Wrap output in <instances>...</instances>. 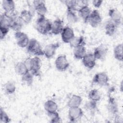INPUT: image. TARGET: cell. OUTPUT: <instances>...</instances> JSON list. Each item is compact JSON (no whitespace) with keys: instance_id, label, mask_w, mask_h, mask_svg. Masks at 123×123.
Instances as JSON below:
<instances>
[{"instance_id":"6da1fadb","label":"cell","mask_w":123,"mask_h":123,"mask_svg":"<svg viewBox=\"0 0 123 123\" xmlns=\"http://www.w3.org/2000/svg\"><path fill=\"white\" fill-rule=\"evenodd\" d=\"M25 62L26 64L29 71L35 76H39L41 67V61L38 56L29 58Z\"/></svg>"},{"instance_id":"7a4b0ae2","label":"cell","mask_w":123,"mask_h":123,"mask_svg":"<svg viewBox=\"0 0 123 123\" xmlns=\"http://www.w3.org/2000/svg\"><path fill=\"white\" fill-rule=\"evenodd\" d=\"M51 24L52 22L45 16H38L36 22V29L41 34L47 35L51 31Z\"/></svg>"},{"instance_id":"3957f363","label":"cell","mask_w":123,"mask_h":123,"mask_svg":"<svg viewBox=\"0 0 123 123\" xmlns=\"http://www.w3.org/2000/svg\"><path fill=\"white\" fill-rule=\"evenodd\" d=\"M27 51L36 56L44 55L43 49L39 42L35 38L30 39L29 42L26 47Z\"/></svg>"},{"instance_id":"277c9868","label":"cell","mask_w":123,"mask_h":123,"mask_svg":"<svg viewBox=\"0 0 123 123\" xmlns=\"http://www.w3.org/2000/svg\"><path fill=\"white\" fill-rule=\"evenodd\" d=\"M92 81L93 83L98 86H105L109 85V78L106 73L99 72L95 74Z\"/></svg>"},{"instance_id":"5b68a950","label":"cell","mask_w":123,"mask_h":123,"mask_svg":"<svg viewBox=\"0 0 123 123\" xmlns=\"http://www.w3.org/2000/svg\"><path fill=\"white\" fill-rule=\"evenodd\" d=\"M14 37L16 40V43L19 47H27L30 39L26 34L22 31L15 32L14 34Z\"/></svg>"},{"instance_id":"8992f818","label":"cell","mask_w":123,"mask_h":123,"mask_svg":"<svg viewBox=\"0 0 123 123\" xmlns=\"http://www.w3.org/2000/svg\"><path fill=\"white\" fill-rule=\"evenodd\" d=\"M102 22L101 16L97 10L92 11L91 13L88 18L87 23L93 28L97 27Z\"/></svg>"},{"instance_id":"52a82bcc","label":"cell","mask_w":123,"mask_h":123,"mask_svg":"<svg viewBox=\"0 0 123 123\" xmlns=\"http://www.w3.org/2000/svg\"><path fill=\"white\" fill-rule=\"evenodd\" d=\"M55 65L56 69L61 72L65 71L69 66V63L65 55L59 56L55 60Z\"/></svg>"},{"instance_id":"ba28073f","label":"cell","mask_w":123,"mask_h":123,"mask_svg":"<svg viewBox=\"0 0 123 123\" xmlns=\"http://www.w3.org/2000/svg\"><path fill=\"white\" fill-rule=\"evenodd\" d=\"M83 115V111L79 107L69 108L68 117L71 122H74L81 119Z\"/></svg>"},{"instance_id":"9c48e42d","label":"cell","mask_w":123,"mask_h":123,"mask_svg":"<svg viewBox=\"0 0 123 123\" xmlns=\"http://www.w3.org/2000/svg\"><path fill=\"white\" fill-rule=\"evenodd\" d=\"M33 8L38 16H44L47 12V8L44 1L34 0L33 2Z\"/></svg>"},{"instance_id":"30bf717a","label":"cell","mask_w":123,"mask_h":123,"mask_svg":"<svg viewBox=\"0 0 123 123\" xmlns=\"http://www.w3.org/2000/svg\"><path fill=\"white\" fill-rule=\"evenodd\" d=\"M59 46V43H50L47 45L43 49L44 55L48 59L52 58L55 55L57 49Z\"/></svg>"},{"instance_id":"8fae6325","label":"cell","mask_w":123,"mask_h":123,"mask_svg":"<svg viewBox=\"0 0 123 123\" xmlns=\"http://www.w3.org/2000/svg\"><path fill=\"white\" fill-rule=\"evenodd\" d=\"M108 51L107 47L103 44H101L94 49L93 54L96 60H103L106 58Z\"/></svg>"},{"instance_id":"7c38bea8","label":"cell","mask_w":123,"mask_h":123,"mask_svg":"<svg viewBox=\"0 0 123 123\" xmlns=\"http://www.w3.org/2000/svg\"><path fill=\"white\" fill-rule=\"evenodd\" d=\"M61 34L62 39L65 43H69L75 37L73 29L68 26L64 27Z\"/></svg>"},{"instance_id":"4fadbf2b","label":"cell","mask_w":123,"mask_h":123,"mask_svg":"<svg viewBox=\"0 0 123 123\" xmlns=\"http://www.w3.org/2000/svg\"><path fill=\"white\" fill-rule=\"evenodd\" d=\"M108 15L110 20L113 22L118 26L121 24L122 20V14L116 8H111L109 10Z\"/></svg>"},{"instance_id":"5bb4252c","label":"cell","mask_w":123,"mask_h":123,"mask_svg":"<svg viewBox=\"0 0 123 123\" xmlns=\"http://www.w3.org/2000/svg\"><path fill=\"white\" fill-rule=\"evenodd\" d=\"M96 59L93 53H86L82 58V63L86 68L91 69L96 65Z\"/></svg>"},{"instance_id":"9a60e30c","label":"cell","mask_w":123,"mask_h":123,"mask_svg":"<svg viewBox=\"0 0 123 123\" xmlns=\"http://www.w3.org/2000/svg\"><path fill=\"white\" fill-rule=\"evenodd\" d=\"M13 21L12 14H8L4 12L0 16V27L11 28Z\"/></svg>"},{"instance_id":"2e32d148","label":"cell","mask_w":123,"mask_h":123,"mask_svg":"<svg viewBox=\"0 0 123 123\" xmlns=\"http://www.w3.org/2000/svg\"><path fill=\"white\" fill-rule=\"evenodd\" d=\"M12 14L13 16V21L11 26V28L15 32L21 31V30L24 25L19 15H18L15 12H13Z\"/></svg>"},{"instance_id":"e0dca14e","label":"cell","mask_w":123,"mask_h":123,"mask_svg":"<svg viewBox=\"0 0 123 123\" xmlns=\"http://www.w3.org/2000/svg\"><path fill=\"white\" fill-rule=\"evenodd\" d=\"M64 27L63 21L58 18L52 22L51 32L55 35H59L61 34Z\"/></svg>"},{"instance_id":"ac0fdd59","label":"cell","mask_w":123,"mask_h":123,"mask_svg":"<svg viewBox=\"0 0 123 123\" xmlns=\"http://www.w3.org/2000/svg\"><path fill=\"white\" fill-rule=\"evenodd\" d=\"M91 10L88 5H85L79 8L78 10V16L85 23H87L88 18L91 13Z\"/></svg>"},{"instance_id":"d6986e66","label":"cell","mask_w":123,"mask_h":123,"mask_svg":"<svg viewBox=\"0 0 123 123\" xmlns=\"http://www.w3.org/2000/svg\"><path fill=\"white\" fill-rule=\"evenodd\" d=\"M118 25L111 20L107 21L105 24V30L107 35L112 36L116 33Z\"/></svg>"},{"instance_id":"ffe728a7","label":"cell","mask_w":123,"mask_h":123,"mask_svg":"<svg viewBox=\"0 0 123 123\" xmlns=\"http://www.w3.org/2000/svg\"><path fill=\"white\" fill-rule=\"evenodd\" d=\"M2 6L4 12L8 14H11L15 11V3L12 0H3L2 2Z\"/></svg>"},{"instance_id":"44dd1931","label":"cell","mask_w":123,"mask_h":123,"mask_svg":"<svg viewBox=\"0 0 123 123\" xmlns=\"http://www.w3.org/2000/svg\"><path fill=\"white\" fill-rule=\"evenodd\" d=\"M74 49L73 53L75 59L82 60L84 56L86 54V48L84 45H79Z\"/></svg>"},{"instance_id":"7402d4cb","label":"cell","mask_w":123,"mask_h":123,"mask_svg":"<svg viewBox=\"0 0 123 123\" xmlns=\"http://www.w3.org/2000/svg\"><path fill=\"white\" fill-rule=\"evenodd\" d=\"M82 102V98L81 96L77 95H73L69 98L67 102L69 108L80 107Z\"/></svg>"},{"instance_id":"603a6c76","label":"cell","mask_w":123,"mask_h":123,"mask_svg":"<svg viewBox=\"0 0 123 123\" xmlns=\"http://www.w3.org/2000/svg\"><path fill=\"white\" fill-rule=\"evenodd\" d=\"M19 17L24 24H28L32 21L33 14L30 10L25 9L22 10L20 12Z\"/></svg>"},{"instance_id":"cb8c5ba5","label":"cell","mask_w":123,"mask_h":123,"mask_svg":"<svg viewBox=\"0 0 123 123\" xmlns=\"http://www.w3.org/2000/svg\"><path fill=\"white\" fill-rule=\"evenodd\" d=\"M14 71L16 74L21 76L23 75L27 72H29L27 66L25 62H17L14 66Z\"/></svg>"},{"instance_id":"d4e9b609","label":"cell","mask_w":123,"mask_h":123,"mask_svg":"<svg viewBox=\"0 0 123 123\" xmlns=\"http://www.w3.org/2000/svg\"><path fill=\"white\" fill-rule=\"evenodd\" d=\"M44 107L48 114L56 112L58 110V105L57 103L52 100H48L46 101L44 103Z\"/></svg>"},{"instance_id":"484cf974","label":"cell","mask_w":123,"mask_h":123,"mask_svg":"<svg viewBox=\"0 0 123 123\" xmlns=\"http://www.w3.org/2000/svg\"><path fill=\"white\" fill-rule=\"evenodd\" d=\"M108 108L109 112L114 115H117L118 112V105L115 98H110L108 101Z\"/></svg>"},{"instance_id":"4316f807","label":"cell","mask_w":123,"mask_h":123,"mask_svg":"<svg viewBox=\"0 0 123 123\" xmlns=\"http://www.w3.org/2000/svg\"><path fill=\"white\" fill-rule=\"evenodd\" d=\"M113 55L115 59L121 62L123 61L122 43L119 44L114 47L113 49Z\"/></svg>"},{"instance_id":"83f0119b","label":"cell","mask_w":123,"mask_h":123,"mask_svg":"<svg viewBox=\"0 0 123 123\" xmlns=\"http://www.w3.org/2000/svg\"><path fill=\"white\" fill-rule=\"evenodd\" d=\"M88 97L89 100L98 102L100 100L101 95L99 90L96 89H93L89 91Z\"/></svg>"},{"instance_id":"f1b7e54d","label":"cell","mask_w":123,"mask_h":123,"mask_svg":"<svg viewBox=\"0 0 123 123\" xmlns=\"http://www.w3.org/2000/svg\"><path fill=\"white\" fill-rule=\"evenodd\" d=\"M69 44L71 47L73 48H74L77 46L81 45H85V42L84 37L82 36L79 37H74L69 43Z\"/></svg>"},{"instance_id":"f546056e","label":"cell","mask_w":123,"mask_h":123,"mask_svg":"<svg viewBox=\"0 0 123 123\" xmlns=\"http://www.w3.org/2000/svg\"><path fill=\"white\" fill-rule=\"evenodd\" d=\"M67 20L69 23L74 24L77 22L78 20V16L75 12V11L67 10L66 13Z\"/></svg>"},{"instance_id":"4dcf8cb0","label":"cell","mask_w":123,"mask_h":123,"mask_svg":"<svg viewBox=\"0 0 123 123\" xmlns=\"http://www.w3.org/2000/svg\"><path fill=\"white\" fill-rule=\"evenodd\" d=\"M22 76V81L26 85L30 86L32 85L34 80V75L29 71Z\"/></svg>"},{"instance_id":"1f68e13d","label":"cell","mask_w":123,"mask_h":123,"mask_svg":"<svg viewBox=\"0 0 123 123\" xmlns=\"http://www.w3.org/2000/svg\"><path fill=\"white\" fill-rule=\"evenodd\" d=\"M4 90L6 94H12L16 90V86L12 82H7L4 85Z\"/></svg>"},{"instance_id":"d6a6232c","label":"cell","mask_w":123,"mask_h":123,"mask_svg":"<svg viewBox=\"0 0 123 123\" xmlns=\"http://www.w3.org/2000/svg\"><path fill=\"white\" fill-rule=\"evenodd\" d=\"M64 4L67 8V10L75 11L77 10V7L78 6L77 0H67L64 1Z\"/></svg>"},{"instance_id":"836d02e7","label":"cell","mask_w":123,"mask_h":123,"mask_svg":"<svg viewBox=\"0 0 123 123\" xmlns=\"http://www.w3.org/2000/svg\"><path fill=\"white\" fill-rule=\"evenodd\" d=\"M85 108L87 111L92 112L94 111L97 108V102L90 100L89 101L86 102L85 105Z\"/></svg>"},{"instance_id":"e575fe53","label":"cell","mask_w":123,"mask_h":123,"mask_svg":"<svg viewBox=\"0 0 123 123\" xmlns=\"http://www.w3.org/2000/svg\"><path fill=\"white\" fill-rule=\"evenodd\" d=\"M0 123H8L11 121L10 118H9L8 114L5 112V111L2 109V108H0Z\"/></svg>"},{"instance_id":"d590c367","label":"cell","mask_w":123,"mask_h":123,"mask_svg":"<svg viewBox=\"0 0 123 123\" xmlns=\"http://www.w3.org/2000/svg\"><path fill=\"white\" fill-rule=\"evenodd\" d=\"M49 116L50 117V122L52 123H60L61 122V118L59 116V113L57 111L50 114H48Z\"/></svg>"},{"instance_id":"8d00e7d4","label":"cell","mask_w":123,"mask_h":123,"mask_svg":"<svg viewBox=\"0 0 123 123\" xmlns=\"http://www.w3.org/2000/svg\"><path fill=\"white\" fill-rule=\"evenodd\" d=\"M9 31V28L0 27V37L1 39H3L6 36Z\"/></svg>"},{"instance_id":"74e56055","label":"cell","mask_w":123,"mask_h":123,"mask_svg":"<svg viewBox=\"0 0 123 123\" xmlns=\"http://www.w3.org/2000/svg\"><path fill=\"white\" fill-rule=\"evenodd\" d=\"M103 2L102 0H94L92 1V4L95 8H99Z\"/></svg>"}]
</instances>
